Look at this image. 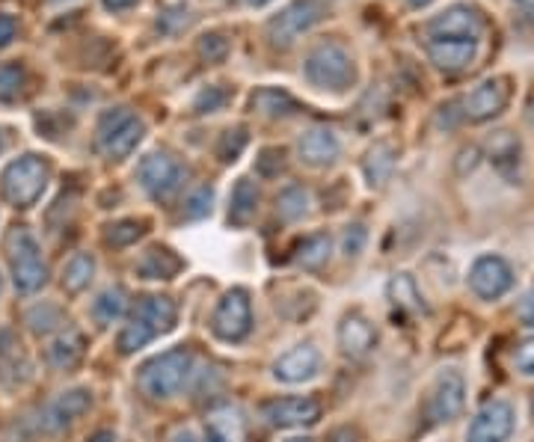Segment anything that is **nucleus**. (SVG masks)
<instances>
[{
    "mask_svg": "<svg viewBox=\"0 0 534 442\" xmlns=\"http://www.w3.org/2000/svg\"><path fill=\"white\" fill-rule=\"evenodd\" d=\"M407 3H410V6H416V9H422V6H428L431 0H407Z\"/></svg>",
    "mask_w": 534,
    "mask_h": 442,
    "instance_id": "53",
    "label": "nucleus"
},
{
    "mask_svg": "<svg viewBox=\"0 0 534 442\" xmlns=\"http://www.w3.org/2000/svg\"><path fill=\"white\" fill-rule=\"evenodd\" d=\"M511 101V78H490L484 84L472 89L460 107H463V119L469 122H487L493 116H499Z\"/></svg>",
    "mask_w": 534,
    "mask_h": 442,
    "instance_id": "11",
    "label": "nucleus"
},
{
    "mask_svg": "<svg viewBox=\"0 0 534 442\" xmlns=\"http://www.w3.org/2000/svg\"><path fill=\"white\" fill-rule=\"evenodd\" d=\"M321 371V351L312 342H303L273 362V377L279 383H306Z\"/></svg>",
    "mask_w": 534,
    "mask_h": 442,
    "instance_id": "15",
    "label": "nucleus"
},
{
    "mask_svg": "<svg viewBox=\"0 0 534 442\" xmlns=\"http://www.w3.org/2000/svg\"><path fill=\"white\" fill-rule=\"evenodd\" d=\"M125 309H128V294H125V288H119V285L104 288V291L95 297V303H92V315H95L98 324H113V321H119V318L125 315Z\"/></svg>",
    "mask_w": 534,
    "mask_h": 442,
    "instance_id": "31",
    "label": "nucleus"
},
{
    "mask_svg": "<svg viewBox=\"0 0 534 442\" xmlns=\"http://www.w3.org/2000/svg\"><path fill=\"white\" fill-rule=\"evenodd\" d=\"M481 30H484L481 15L472 6H463V3L448 6L440 15H434L431 24H428V33L434 39H469V42H478Z\"/></svg>",
    "mask_w": 534,
    "mask_h": 442,
    "instance_id": "14",
    "label": "nucleus"
},
{
    "mask_svg": "<svg viewBox=\"0 0 534 442\" xmlns=\"http://www.w3.org/2000/svg\"><path fill=\"white\" fill-rule=\"evenodd\" d=\"M110 12H119V9H128V6H134L137 0H101Z\"/></svg>",
    "mask_w": 534,
    "mask_h": 442,
    "instance_id": "49",
    "label": "nucleus"
},
{
    "mask_svg": "<svg viewBox=\"0 0 534 442\" xmlns=\"http://www.w3.org/2000/svg\"><path fill=\"white\" fill-rule=\"evenodd\" d=\"M244 3H250V6H265L270 0H244Z\"/></svg>",
    "mask_w": 534,
    "mask_h": 442,
    "instance_id": "54",
    "label": "nucleus"
},
{
    "mask_svg": "<svg viewBox=\"0 0 534 442\" xmlns=\"http://www.w3.org/2000/svg\"><path fill=\"white\" fill-rule=\"evenodd\" d=\"M511 285H514V267L502 256H481L469 267V288L481 300H499L502 294L511 291Z\"/></svg>",
    "mask_w": 534,
    "mask_h": 442,
    "instance_id": "12",
    "label": "nucleus"
},
{
    "mask_svg": "<svg viewBox=\"0 0 534 442\" xmlns=\"http://www.w3.org/2000/svg\"><path fill=\"white\" fill-rule=\"evenodd\" d=\"M21 371H27V362L21 356V345L12 336V330L0 327V380L6 383H18Z\"/></svg>",
    "mask_w": 534,
    "mask_h": 442,
    "instance_id": "30",
    "label": "nucleus"
},
{
    "mask_svg": "<svg viewBox=\"0 0 534 442\" xmlns=\"http://www.w3.org/2000/svg\"><path fill=\"white\" fill-rule=\"evenodd\" d=\"M3 146H6V140H3V131H0V152H3Z\"/></svg>",
    "mask_w": 534,
    "mask_h": 442,
    "instance_id": "56",
    "label": "nucleus"
},
{
    "mask_svg": "<svg viewBox=\"0 0 534 442\" xmlns=\"http://www.w3.org/2000/svg\"><path fill=\"white\" fill-rule=\"evenodd\" d=\"M87 354V339L78 333V330H66L63 336H57L48 348V359L54 368H63V371H72L81 365V359Z\"/></svg>",
    "mask_w": 534,
    "mask_h": 442,
    "instance_id": "23",
    "label": "nucleus"
},
{
    "mask_svg": "<svg viewBox=\"0 0 534 442\" xmlns=\"http://www.w3.org/2000/svg\"><path fill=\"white\" fill-rule=\"evenodd\" d=\"M395 170V149L389 143H374L365 158H362V176L368 181V187H383Z\"/></svg>",
    "mask_w": 534,
    "mask_h": 442,
    "instance_id": "25",
    "label": "nucleus"
},
{
    "mask_svg": "<svg viewBox=\"0 0 534 442\" xmlns=\"http://www.w3.org/2000/svg\"><path fill=\"white\" fill-rule=\"evenodd\" d=\"M173 442H199V437L187 428V431H178L176 437H173Z\"/></svg>",
    "mask_w": 534,
    "mask_h": 442,
    "instance_id": "51",
    "label": "nucleus"
},
{
    "mask_svg": "<svg viewBox=\"0 0 534 442\" xmlns=\"http://www.w3.org/2000/svg\"><path fill=\"white\" fill-rule=\"evenodd\" d=\"M92 276H95V259L89 253H78L63 267V288L69 294H81L92 282Z\"/></svg>",
    "mask_w": 534,
    "mask_h": 442,
    "instance_id": "32",
    "label": "nucleus"
},
{
    "mask_svg": "<svg viewBox=\"0 0 534 442\" xmlns=\"http://www.w3.org/2000/svg\"><path fill=\"white\" fill-rule=\"evenodd\" d=\"M89 442H116V434L113 431H98V434H92Z\"/></svg>",
    "mask_w": 534,
    "mask_h": 442,
    "instance_id": "50",
    "label": "nucleus"
},
{
    "mask_svg": "<svg viewBox=\"0 0 534 442\" xmlns=\"http://www.w3.org/2000/svg\"><path fill=\"white\" fill-rule=\"evenodd\" d=\"M140 140H143V122L128 107H113L101 113L95 128V146L104 158L122 161L137 149Z\"/></svg>",
    "mask_w": 534,
    "mask_h": 442,
    "instance_id": "3",
    "label": "nucleus"
},
{
    "mask_svg": "<svg viewBox=\"0 0 534 442\" xmlns=\"http://www.w3.org/2000/svg\"><path fill=\"white\" fill-rule=\"evenodd\" d=\"M247 143H250L247 128L226 131V134L220 137V143H217V158H220L223 164H232V161H238V158H241V152L247 149Z\"/></svg>",
    "mask_w": 534,
    "mask_h": 442,
    "instance_id": "38",
    "label": "nucleus"
},
{
    "mask_svg": "<svg viewBox=\"0 0 534 442\" xmlns=\"http://www.w3.org/2000/svg\"><path fill=\"white\" fill-rule=\"evenodd\" d=\"M517 318H520L526 327H534V285L523 294V300L517 303Z\"/></svg>",
    "mask_w": 534,
    "mask_h": 442,
    "instance_id": "46",
    "label": "nucleus"
},
{
    "mask_svg": "<svg viewBox=\"0 0 534 442\" xmlns=\"http://www.w3.org/2000/svg\"><path fill=\"white\" fill-rule=\"evenodd\" d=\"M297 152H300V161L309 164V167H330L342 155V143H339L333 128H321L318 125V128H309L300 137Z\"/></svg>",
    "mask_w": 534,
    "mask_h": 442,
    "instance_id": "17",
    "label": "nucleus"
},
{
    "mask_svg": "<svg viewBox=\"0 0 534 442\" xmlns=\"http://www.w3.org/2000/svg\"><path fill=\"white\" fill-rule=\"evenodd\" d=\"M478 161H481V149H478V146L460 149V155H457V173H460V176L472 173V170L478 167Z\"/></svg>",
    "mask_w": 534,
    "mask_h": 442,
    "instance_id": "45",
    "label": "nucleus"
},
{
    "mask_svg": "<svg viewBox=\"0 0 534 442\" xmlns=\"http://www.w3.org/2000/svg\"><path fill=\"white\" fill-rule=\"evenodd\" d=\"M181 176H184V170L170 152H149L137 167V178L152 199L173 196L181 184Z\"/></svg>",
    "mask_w": 534,
    "mask_h": 442,
    "instance_id": "10",
    "label": "nucleus"
},
{
    "mask_svg": "<svg viewBox=\"0 0 534 442\" xmlns=\"http://www.w3.org/2000/svg\"><path fill=\"white\" fill-rule=\"evenodd\" d=\"M478 54V42H469V39H434L428 45V57L431 63L440 69V72H463Z\"/></svg>",
    "mask_w": 534,
    "mask_h": 442,
    "instance_id": "19",
    "label": "nucleus"
},
{
    "mask_svg": "<svg viewBox=\"0 0 534 442\" xmlns=\"http://www.w3.org/2000/svg\"><path fill=\"white\" fill-rule=\"evenodd\" d=\"M303 72L309 78V84L321 89H333L342 92L354 84V60L351 54L339 45V42H321L306 54Z\"/></svg>",
    "mask_w": 534,
    "mask_h": 442,
    "instance_id": "4",
    "label": "nucleus"
},
{
    "mask_svg": "<svg viewBox=\"0 0 534 442\" xmlns=\"http://www.w3.org/2000/svg\"><path fill=\"white\" fill-rule=\"evenodd\" d=\"M193 368V356L187 348H173L164 354L152 356L149 362L140 365L137 371V386L146 398L152 401H167L181 392Z\"/></svg>",
    "mask_w": 534,
    "mask_h": 442,
    "instance_id": "1",
    "label": "nucleus"
},
{
    "mask_svg": "<svg viewBox=\"0 0 534 442\" xmlns=\"http://www.w3.org/2000/svg\"><path fill=\"white\" fill-rule=\"evenodd\" d=\"M321 18H324V9L318 0H294L267 24V39L273 48H291Z\"/></svg>",
    "mask_w": 534,
    "mask_h": 442,
    "instance_id": "7",
    "label": "nucleus"
},
{
    "mask_svg": "<svg viewBox=\"0 0 534 442\" xmlns=\"http://www.w3.org/2000/svg\"><path fill=\"white\" fill-rule=\"evenodd\" d=\"M285 442H315V440H309V437H291V440Z\"/></svg>",
    "mask_w": 534,
    "mask_h": 442,
    "instance_id": "55",
    "label": "nucleus"
},
{
    "mask_svg": "<svg viewBox=\"0 0 534 442\" xmlns=\"http://www.w3.org/2000/svg\"><path fill=\"white\" fill-rule=\"evenodd\" d=\"M250 107L259 113V116H267V119H288L300 110V104L285 92V89L276 87H262L256 89L250 95Z\"/></svg>",
    "mask_w": 534,
    "mask_h": 442,
    "instance_id": "20",
    "label": "nucleus"
},
{
    "mask_svg": "<svg viewBox=\"0 0 534 442\" xmlns=\"http://www.w3.org/2000/svg\"><path fill=\"white\" fill-rule=\"evenodd\" d=\"M463 401H466V380H463V374L454 371V368H445V371L437 374L431 398H428V422L431 425L451 422L463 410Z\"/></svg>",
    "mask_w": 534,
    "mask_h": 442,
    "instance_id": "9",
    "label": "nucleus"
},
{
    "mask_svg": "<svg viewBox=\"0 0 534 442\" xmlns=\"http://www.w3.org/2000/svg\"><path fill=\"white\" fill-rule=\"evenodd\" d=\"M514 368L526 377H534V336L514 348Z\"/></svg>",
    "mask_w": 534,
    "mask_h": 442,
    "instance_id": "43",
    "label": "nucleus"
},
{
    "mask_svg": "<svg viewBox=\"0 0 534 442\" xmlns=\"http://www.w3.org/2000/svg\"><path fill=\"white\" fill-rule=\"evenodd\" d=\"M256 170H259V176L265 178L279 176L285 170V152L282 149H265L256 161Z\"/></svg>",
    "mask_w": 534,
    "mask_h": 442,
    "instance_id": "42",
    "label": "nucleus"
},
{
    "mask_svg": "<svg viewBox=\"0 0 534 442\" xmlns=\"http://www.w3.org/2000/svg\"><path fill=\"white\" fill-rule=\"evenodd\" d=\"M487 155H490V161H493V167H496L499 173L514 178V170L520 167L523 146H520V140H517L511 131H499V134H493V137L487 140Z\"/></svg>",
    "mask_w": 534,
    "mask_h": 442,
    "instance_id": "22",
    "label": "nucleus"
},
{
    "mask_svg": "<svg viewBox=\"0 0 534 442\" xmlns=\"http://www.w3.org/2000/svg\"><path fill=\"white\" fill-rule=\"evenodd\" d=\"M0 184H3V196L15 208H30L48 184V164L39 155H21L3 170Z\"/></svg>",
    "mask_w": 534,
    "mask_h": 442,
    "instance_id": "5",
    "label": "nucleus"
},
{
    "mask_svg": "<svg viewBox=\"0 0 534 442\" xmlns=\"http://www.w3.org/2000/svg\"><path fill=\"white\" fill-rule=\"evenodd\" d=\"M517 3H520V6H523L526 12H532V15H534V0H517Z\"/></svg>",
    "mask_w": 534,
    "mask_h": 442,
    "instance_id": "52",
    "label": "nucleus"
},
{
    "mask_svg": "<svg viewBox=\"0 0 534 442\" xmlns=\"http://www.w3.org/2000/svg\"><path fill=\"white\" fill-rule=\"evenodd\" d=\"M178 270H181V259L170 247H152L137 262V276L143 279H173Z\"/></svg>",
    "mask_w": 534,
    "mask_h": 442,
    "instance_id": "26",
    "label": "nucleus"
},
{
    "mask_svg": "<svg viewBox=\"0 0 534 442\" xmlns=\"http://www.w3.org/2000/svg\"><path fill=\"white\" fill-rule=\"evenodd\" d=\"M386 294H389V300H392V306L398 312H410V315L428 312V306L422 300V291H419V285H416V279L410 273H395L389 279V285H386Z\"/></svg>",
    "mask_w": 534,
    "mask_h": 442,
    "instance_id": "21",
    "label": "nucleus"
},
{
    "mask_svg": "<svg viewBox=\"0 0 534 442\" xmlns=\"http://www.w3.org/2000/svg\"><path fill=\"white\" fill-rule=\"evenodd\" d=\"M6 256L12 267V282L21 294H36L48 282V267L42 262V250L30 235V229L15 226L6 235Z\"/></svg>",
    "mask_w": 534,
    "mask_h": 442,
    "instance_id": "2",
    "label": "nucleus"
},
{
    "mask_svg": "<svg viewBox=\"0 0 534 442\" xmlns=\"http://www.w3.org/2000/svg\"><path fill=\"white\" fill-rule=\"evenodd\" d=\"M365 241H368V232H365V226H348V232H345V238H342V250H345V256H359L362 250H365Z\"/></svg>",
    "mask_w": 534,
    "mask_h": 442,
    "instance_id": "44",
    "label": "nucleus"
},
{
    "mask_svg": "<svg viewBox=\"0 0 534 442\" xmlns=\"http://www.w3.org/2000/svg\"><path fill=\"white\" fill-rule=\"evenodd\" d=\"M208 434L214 442H241L244 440V419L235 407L220 404L208 410Z\"/></svg>",
    "mask_w": 534,
    "mask_h": 442,
    "instance_id": "24",
    "label": "nucleus"
},
{
    "mask_svg": "<svg viewBox=\"0 0 534 442\" xmlns=\"http://www.w3.org/2000/svg\"><path fill=\"white\" fill-rule=\"evenodd\" d=\"M532 410H534V407H532Z\"/></svg>",
    "mask_w": 534,
    "mask_h": 442,
    "instance_id": "57",
    "label": "nucleus"
},
{
    "mask_svg": "<svg viewBox=\"0 0 534 442\" xmlns=\"http://www.w3.org/2000/svg\"><path fill=\"white\" fill-rule=\"evenodd\" d=\"M327 442H356V431L354 428H348V425H345V428H336V431L327 437Z\"/></svg>",
    "mask_w": 534,
    "mask_h": 442,
    "instance_id": "48",
    "label": "nucleus"
},
{
    "mask_svg": "<svg viewBox=\"0 0 534 442\" xmlns=\"http://www.w3.org/2000/svg\"><path fill=\"white\" fill-rule=\"evenodd\" d=\"M336 339H339V351L348 359H362V356L371 354V348L377 345V333H374L371 321L362 318L359 312H351V315L342 318Z\"/></svg>",
    "mask_w": 534,
    "mask_h": 442,
    "instance_id": "18",
    "label": "nucleus"
},
{
    "mask_svg": "<svg viewBox=\"0 0 534 442\" xmlns=\"http://www.w3.org/2000/svg\"><path fill=\"white\" fill-rule=\"evenodd\" d=\"M176 318L178 309L170 297H158V294H155V297H146V300L140 303V321L149 324L155 333L173 330V327H176Z\"/></svg>",
    "mask_w": 534,
    "mask_h": 442,
    "instance_id": "29",
    "label": "nucleus"
},
{
    "mask_svg": "<svg viewBox=\"0 0 534 442\" xmlns=\"http://www.w3.org/2000/svg\"><path fill=\"white\" fill-rule=\"evenodd\" d=\"M211 202H214V190L211 187H199L187 196L184 202V220H202L211 214Z\"/></svg>",
    "mask_w": 534,
    "mask_h": 442,
    "instance_id": "41",
    "label": "nucleus"
},
{
    "mask_svg": "<svg viewBox=\"0 0 534 442\" xmlns=\"http://www.w3.org/2000/svg\"><path fill=\"white\" fill-rule=\"evenodd\" d=\"M229 98H232L229 89L214 84V87H205L193 98V110H196V113H217V110H223V107L229 104Z\"/></svg>",
    "mask_w": 534,
    "mask_h": 442,
    "instance_id": "39",
    "label": "nucleus"
},
{
    "mask_svg": "<svg viewBox=\"0 0 534 442\" xmlns=\"http://www.w3.org/2000/svg\"><path fill=\"white\" fill-rule=\"evenodd\" d=\"M146 235V223L143 220H119L107 229V244L113 247H131Z\"/></svg>",
    "mask_w": 534,
    "mask_h": 442,
    "instance_id": "36",
    "label": "nucleus"
},
{
    "mask_svg": "<svg viewBox=\"0 0 534 442\" xmlns=\"http://www.w3.org/2000/svg\"><path fill=\"white\" fill-rule=\"evenodd\" d=\"M321 401L312 395H285L262 404V416L273 428H309L321 419Z\"/></svg>",
    "mask_w": 534,
    "mask_h": 442,
    "instance_id": "8",
    "label": "nucleus"
},
{
    "mask_svg": "<svg viewBox=\"0 0 534 442\" xmlns=\"http://www.w3.org/2000/svg\"><path fill=\"white\" fill-rule=\"evenodd\" d=\"M92 407V395L89 389H69L63 395H57L45 410H42V428L45 431H63L66 425H72L75 419H81Z\"/></svg>",
    "mask_w": 534,
    "mask_h": 442,
    "instance_id": "16",
    "label": "nucleus"
},
{
    "mask_svg": "<svg viewBox=\"0 0 534 442\" xmlns=\"http://www.w3.org/2000/svg\"><path fill=\"white\" fill-rule=\"evenodd\" d=\"M259 211V187L250 178H241L232 190V202H229V220L235 226H247Z\"/></svg>",
    "mask_w": 534,
    "mask_h": 442,
    "instance_id": "27",
    "label": "nucleus"
},
{
    "mask_svg": "<svg viewBox=\"0 0 534 442\" xmlns=\"http://www.w3.org/2000/svg\"><path fill=\"white\" fill-rule=\"evenodd\" d=\"M158 333L149 327V324H143L140 318L137 321H131V324H125L122 330H119V339H116V345H119V354H137L140 348H146L152 339H155Z\"/></svg>",
    "mask_w": 534,
    "mask_h": 442,
    "instance_id": "35",
    "label": "nucleus"
},
{
    "mask_svg": "<svg viewBox=\"0 0 534 442\" xmlns=\"http://www.w3.org/2000/svg\"><path fill=\"white\" fill-rule=\"evenodd\" d=\"M27 324H30V330H33L36 336H48V333H54L57 327L66 324V315H63V309L54 306V303H39V306H33V309L27 312Z\"/></svg>",
    "mask_w": 534,
    "mask_h": 442,
    "instance_id": "34",
    "label": "nucleus"
},
{
    "mask_svg": "<svg viewBox=\"0 0 534 442\" xmlns=\"http://www.w3.org/2000/svg\"><path fill=\"white\" fill-rule=\"evenodd\" d=\"M27 72L18 63H0V101H15L24 89Z\"/></svg>",
    "mask_w": 534,
    "mask_h": 442,
    "instance_id": "37",
    "label": "nucleus"
},
{
    "mask_svg": "<svg viewBox=\"0 0 534 442\" xmlns=\"http://www.w3.org/2000/svg\"><path fill=\"white\" fill-rule=\"evenodd\" d=\"M309 205H312V196H309V190L300 187V184L285 187V190L279 193V199H276V211H279L285 220H300V217H306V214H309Z\"/></svg>",
    "mask_w": 534,
    "mask_h": 442,
    "instance_id": "33",
    "label": "nucleus"
},
{
    "mask_svg": "<svg viewBox=\"0 0 534 442\" xmlns=\"http://www.w3.org/2000/svg\"><path fill=\"white\" fill-rule=\"evenodd\" d=\"M330 253H333V241L330 235L324 232H315L309 238H303L294 250V262L303 267V270H321V267L330 262Z\"/></svg>",
    "mask_w": 534,
    "mask_h": 442,
    "instance_id": "28",
    "label": "nucleus"
},
{
    "mask_svg": "<svg viewBox=\"0 0 534 442\" xmlns=\"http://www.w3.org/2000/svg\"><path fill=\"white\" fill-rule=\"evenodd\" d=\"M511 434H514V407L508 401H490L475 413L466 442H508Z\"/></svg>",
    "mask_w": 534,
    "mask_h": 442,
    "instance_id": "13",
    "label": "nucleus"
},
{
    "mask_svg": "<svg viewBox=\"0 0 534 442\" xmlns=\"http://www.w3.org/2000/svg\"><path fill=\"white\" fill-rule=\"evenodd\" d=\"M18 33V21L12 15H0V48H6Z\"/></svg>",
    "mask_w": 534,
    "mask_h": 442,
    "instance_id": "47",
    "label": "nucleus"
},
{
    "mask_svg": "<svg viewBox=\"0 0 534 442\" xmlns=\"http://www.w3.org/2000/svg\"><path fill=\"white\" fill-rule=\"evenodd\" d=\"M196 51H199V57H202L205 63H223L226 54H229V39H226L223 33H205V36L199 39Z\"/></svg>",
    "mask_w": 534,
    "mask_h": 442,
    "instance_id": "40",
    "label": "nucleus"
},
{
    "mask_svg": "<svg viewBox=\"0 0 534 442\" xmlns=\"http://www.w3.org/2000/svg\"><path fill=\"white\" fill-rule=\"evenodd\" d=\"M211 330L220 342H244L253 330V306H250V294L244 288H232L220 297L214 318H211Z\"/></svg>",
    "mask_w": 534,
    "mask_h": 442,
    "instance_id": "6",
    "label": "nucleus"
}]
</instances>
